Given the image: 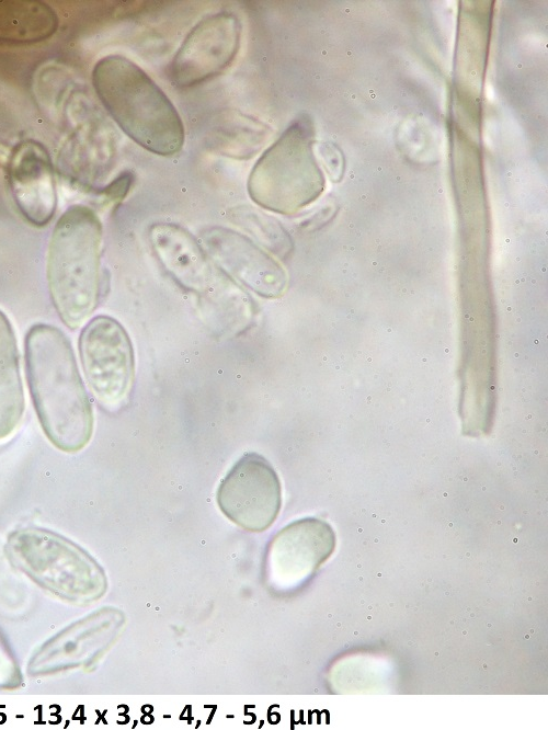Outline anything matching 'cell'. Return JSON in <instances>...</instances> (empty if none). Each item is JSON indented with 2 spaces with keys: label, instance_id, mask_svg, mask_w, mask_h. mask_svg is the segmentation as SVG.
Here are the masks:
<instances>
[{
  "label": "cell",
  "instance_id": "obj_9",
  "mask_svg": "<svg viewBox=\"0 0 548 730\" xmlns=\"http://www.w3.org/2000/svg\"><path fill=\"white\" fill-rule=\"evenodd\" d=\"M212 263L230 280L264 298L281 297L287 287L282 265L247 236L225 227L201 233Z\"/></svg>",
  "mask_w": 548,
  "mask_h": 730
},
{
  "label": "cell",
  "instance_id": "obj_11",
  "mask_svg": "<svg viewBox=\"0 0 548 730\" xmlns=\"http://www.w3.org/2000/svg\"><path fill=\"white\" fill-rule=\"evenodd\" d=\"M8 182L13 199L24 218L35 226H45L57 206L54 167L47 149L34 139H26L9 153Z\"/></svg>",
  "mask_w": 548,
  "mask_h": 730
},
{
  "label": "cell",
  "instance_id": "obj_2",
  "mask_svg": "<svg viewBox=\"0 0 548 730\" xmlns=\"http://www.w3.org/2000/svg\"><path fill=\"white\" fill-rule=\"evenodd\" d=\"M92 83L111 117L139 146L160 156L182 149L184 127L176 109L134 61L121 55L101 58Z\"/></svg>",
  "mask_w": 548,
  "mask_h": 730
},
{
  "label": "cell",
  "instance_id": "obj_7",
  "mask_svg": "<svg viewBox=\"0 0 548 730\" xmlns=\"http://www.w3.org/2000/svg\"><path fill=\"white\" fill-rule=\"evenodd\" d=\"M281 482L272 465L256 453L244 454L221 480L217 503L235 524L249 532L267 529L281 509Z\"/></svg>",
  "mask_w": 548,
  "mask_h": 730
},
{
  "label": "cell",
  "instance_id": "obj_5",
  "mask_svg": "<svg viewBox=\"0 0 548 730\" xmlns=\"http://www.w3.org/2000/svg\"><path fill=\"white\" fill-rule=\"evenodd\" d=\"M247 187L256 205L283 215L297 212L318 195L321 178L300 123L287 127L263 152Z\"/></svg>",
  "mask_w": 548,
  "mask_h": 730
},
{
  "label": "cell",
  "instance_id": "obj_15",
  "mask_svg": "<svg viewBox=\"0 0 548 730\" xmlns=\"http://www.w3.org/2000/svg\"><path fill=\"white\" fill-rule=\"evenodd\" d=\"M55 11L39 1H0V42L34 43L57 28Z\"/></svg>",
  "mask_w": 548,
  "mask_h": 730
},
{
  "label": "cell",
  "instance_id": "obj_13",
  "mask_svg": "<svg viewBox=\"0 0 548 730\" xmlns=\"http://www.w3.org/2000/svg\"><path fill=\"white\" fill-rule=\"evenodd\" d=\"M153 252L167 273L181 287L205 296L224 283L199 241L179 225L159 223L150 228Z\"/></svg>",
  "mask_w": 548,
  "mask_h": 730
},
{
  "label": "cell",
  "instance_id": "obj_8",
  "mask_svg": "<svg viewBox=\"0 0 548 730\" xmlns=\"http://www.w3.org/2000/svg\"><path fill=\"white\" fill-rule=\"evenodd\" d=\"M241 31L238 15L229 11L199 21L173 58L172 81L179 87H191L220 75L239 50Z\"/></svg>",
  "mask_w": 548,
  "mask_h": 730
},
{
  "label": "cell",
  "instance_id": "obj_14",
  "mask_svg": "<svg viewBox=\"0 0 548 730\" xmlns=\"http://www.w3.org/2000/svg\"><path fill=\"white\" fill-rule=\"evenodd\" d=\"M24 412V393L13 328L0 310V438L13 433Z\"/></svg>",
  "mask_w": 548,
  "mask_h": 730
},
{
  "label": "cell",
  "instance_id": "obj_4",
  "mask_svg": "<svg viewBox=\"0 0 548 730\" xmlns=\"http://www.w3.org/2000/svg\"><path fill=\"white\" fill-rule=\"evenodd\" d=\"M5 554L35 583L68 601H92L105 591L100 564L57 533L38 527L18 529L8 537Z\"/></svg>",
  "mask_w": 548,
  "mask_h": 730
},
{
  "label": "cell",
  "instance_id": "obj_16",
  "mask_svg": "<svg viewBox=\"0 0 548 730\" xmlns=\"http://www.w3.org/2000/svg\"><path fill=\"white\" fill-rule=\"evenodd\" d=\"M271 134L264 123L240 112H226L210 130V146L218 152L236 159H248L256 153Z\"/></svg>",
  "mask_w": 548,
  "mask_h": 730
},
{
  "label": "cell",
  "instance_id": "obj_10",
  "mask_svg": "<svg viewBox=\"0 0 548 730\" xmlns=\"http://www.w3.org/2000/svg\"><path fill=\"white\" fill-rule=\"evenodd\" d=\"M331 527L316 518H304L285 526L270 541L265 567L275 584H294L308 577L331 554Z\"/></svg>",
  "mask_w": 548,
  "mask_h": 730
},
{
  "label": "cell",
  "instance_id": "obj_3",
  "mask_svg": "<svg viewBox=\"0 0 548 730\" xmlns=\"http://www.w3.org/2000/svg\"><path fill=\"white\" fill-rule=\"evenodd\" d=\"M102 225L91 208L70 206L53 230L47 280L62 322L77 329L93 312L100 290Z\"/></svg>",
  "mask_w": 548,
  "mask_h": 730
},
{
  "label": "cell",
  "instance_id": "obj_6",
  "mask_svg": "<svg viewBox=\"0 0 548 730\" xmlns=\"http://www.w3.org/2000/svg\"><path fill=\"white\" fill-rule=\"evenodd\" d=\"M79 353L87 381L106 407L121 403L134 379L133 343L114 318L100 315L89 321L79 338Z\"/></svg>",
  "mask_w": 548,
  "mask_h": 730
},
{
  "label": "cell",
  "instance_id": "obj_12",
  "mask_svg": "<svg viewBox=\"0 0 548 730\" xmlns=\"http://www.w3.org/2000/svg\"><path fill=\"white\" fill-rule=\"evenodd\" d=\"M122 618L114 609H102L58 632L30 661L32 674H47L89 662L115 636Z\"/></svg>",
  "mask_w": 548,
  "mask_h": 730
},
{
  "label": "cell",
  "instance_id": "obj_1",
  "mask_svg": "<svg viewBox=\"0 0 548 730\" xmlns=\"http://www.w3.org/2000/svg\"><path fill=\"white\" fill-rule=\"evenodd\" d=\"M25 368L46 437L65 453L84 448L93 432V412L64 332L46 323L33 326L25 337Z\"/></svg>",
  "mask_w": 548,
  "mask_h": 730
},
{
  "label": "cell",
  "instance_id": "obj_17",
  "mask_svg": "<svg viewBox=\"0 0 548 730\" xmlns=\"http://www.w3.org/2000/svg\"><path fill=\"white\" fill-rule=\"evenodd\" d=\"M228 214L233 224L250 233L273 254L285 259L290 252V237L275 218L250 206L233 207Z\"/></svg>",
  "mask_w": 548,
  "mask_h": 730
}]
</instances>
